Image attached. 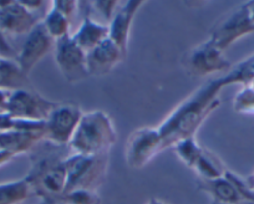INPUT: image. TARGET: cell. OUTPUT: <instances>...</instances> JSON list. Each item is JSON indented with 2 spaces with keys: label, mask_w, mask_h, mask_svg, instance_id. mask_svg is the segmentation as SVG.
I'll use <instances>...</instances> for the list:
<instances>
[{
  "label": "cell",
  "mask_w": 254,
  "mask_h": 204,
  "mask_svg": "<svg viewBox=\"0 0 254 204\" xmlns=\"http://www.w3.org/2000/svg\"><path fill=\"white\" fill-rule=\"evenodd\" d=\"M223 89L221 77L204 82L156 126L163 151L173 148L182 140L194 137L204 121L221 105L219 95Z\"/></svg>",
  "instance_id": "1"
},
{
  "label": "cell",
  "mask_w": 254,
  "mask_h": 204,
  "mask_svg": "<svg viewBox=\"0 0 254 204\" xmlns=\"http://www.w3.org/2000/svg\"><path fill=\"white\" fill-rule=\"evenodd\" d=\"M117 132L112 118L101 110L84 112L69 143L74 154H106L116 143Z\"/></svg>",
  "instance_id": "2"
},
{
  "label": "cell",
  "mask_w": 254,
  "mask_h": 204,
  "mask_svg": "<svg viewBox=\"0 0 254 204\" xmlns=\"http://www.w3.org/2000/svg\"><path fill=\"white\" fill-rule=\"evenodd\" d=\"M66 157L44 153L36 157L30 172L25 179L31 188V193L49 204H58L66 189L67 172L65 167Z\"/></svg>",
  "instance_id": "3"
},
{
  "label": "cell",
  "mask_w": 254,
  "mask_h": 204,
  "mask_svg": "<svg viewBox=\"0 0 254 204\" xmlns=\"http://www.w3.org/2000/svg\"><path fill=\"white\" fill-rule=\"evenodd\" d=\"M67 182L65 192L72 189L96 191L104 182L109 168V153L97 156L70 154L65 158Z\"/></svg>",
  "instance_id": "4"
},
{
  "label": "cell",
  "mask_w": 254,
  "mask_h": 204,
  "mask_svg": "<svg viewBox=\"0 0 254 204\" xmlns=\"http://www.w3.org/2000/svg\"><path fill=\"white\" fill-rule=\"evenodd\" d=\"M84 111L72 103H56L45 121L44 141L56 147L67 146L79 126Z\"/></svg>",
  "instance_id": "5"
},
{
  "label": "cell",
  "mask_w": 254,
  "mask_h": 204,
  "mask_svg": "<svg viewBox=\"0 0 254 204\" xmlns=\"http://www.w3.org/2000/svg\"><path fill=\"white\" fill-rule=\"evenodd\" d=\"M186 71L194 77H208L219 72H229L232 66L224 52L211 40H206L190 49L185 59Z\"/></svg>",
  "instance_id": "6"
},
{
  "label": "cell",
  "mask_w": 254,
  "mask_h": 204,
  "mask_svg": "<svg viewBox=\"0 0 254 204\" xmlns=\"http://www.w3.org/2000/svg\"><path fill=\"white\" fill-rule=\"evenodd\" d=\"M55 106V102L45 99L39 92L30 89H20L11 91L6 112L16 120L45 122Z\"/></svg>",
  "instance_id": "7"
},
{
  "label": "cell",
  "mask_w": 254,
  "mask_h": 204,
  "mask_svg": "<svg viewBox=\"0 0 254 204\" xmlns=\"http://www.w3.org/2000/svg\"><path fill=\"white\" fill-rule=\"evenodd\" d=\"M54 57L61 75L70 84H77L89 77L86 52L72 40L71 35L55 41Z\"/></svg>",
  "instance_id": "8"
},
{
  "label": "cell",
  "mask_w": 254,
  "mask_h": 204,
  "mask_svg": "<svg viewBox=\"0 0 254 204\" xmlns=\"http://www.w3.org/2000/svg\"><path fill=\"white\" fill-rule=\"evenodd\" d=\"M160 137L155 127H141L135 130L125 145V159L133 169L147 166L162 152Z\"/></svg>",
  "instance_id": "9"
},
{
  "label": "cell",
  "mask_w": 254,
  "mask_h": 204,
  "mask_svg": "<svg viewBox=\"0 0 254 204\" xmlns=\"http://www.w3.org/2000/svg\"><path fill=\"white\" fill-rule=\"evenodd\" d=\"M254 33V23L249 16L246 3L218 21L211 31L209 40L222 51L231 48L236 41Z\"/></svg>",
  "instance_id": "10"
},
{
  "label": "cell",
  "mask_w": 254,
  "mask_h": 204,
  "mask_svg": "<svg viewBox=\"0 0 254 204\" xmlns=\"http://www.w3.org/2000/svg\"><path fill=\"white\" fill-rule=\"evenodd\" d=\"M55 40L51 38L40 23L28 34L20 52L16 57V62L23 70L24 74L29 76L34 67L49 54L54 51Z\"/></svg>",
  "instance_id": "11"
},
{
  "label": "cell",
  "mask_w": 254,
  "mask_h": 204,
  "mask_svg": "<svg viewBox=\"0 0 254 204\" xmlns=\"http://www.w3.org/2000/svg\"><path fill=\"white\" fill-rule=\"evenodd\" d=\"M40 21V16L20 1H0V30L5 35L29 34Z\"/></svg>",
  "instance_id": "12"
},
{
  "label": "cell",
  "mask_w": 254,
  "mask_h": 204,
  "mask_svg": "<svg viewBox=\"0 0 254 204\" xmlns=\"http://www.w3.org/2000/svg\"><path fill=\"white\" fill-rule=\"evenodd\" d=\"M143 1L130 0L120 4L114 18L109 24V38L127 55L131 29L136 15L143 6Z\"/></svg>",
  "instance_id": "13"
},
{
  "label": "cell",
  "mask_w": 254,
  "mask_h": 204,
  "mask_svg": "<svg viewBox=\"0 0 254 204\" xmlns=\"http://www.w3.org/2000/svg\"><path fill=\"white\" fill-rule=\"evenodd\" d=\"M125 57L126 54L109 38L86 52L89 76L100 77L109 75L120 62L124 61Z\"/></svg>",
  "instance_id": "14"
},
{
  "label": "cell",
  "mask_w": 254,
  "mask_h": 204,
  "mask_svg": "<svg viewBox=\"0 0 254 204\" xmlns=\"http://www.w3.org/2000/svg\"><path fill=\"white\" fill-rule=\"evenodd\" d=\"M71 38L85 52H89L109 39V25L94 20L91 13H86L77 30L71 34Z\"/></svg>",
  "instance_id": "15"
},
{
  "label": "cell",
  "mask_w": 254,
  "mask_h": 204,
  "mask_svg": "<svg viewBox=\"0 0 254 204\" xmlns=\"http://www.w3.org/2000/svg\"><path fill=\"white\" fill-rule=\"evenodd\" d=\"M198 187L211 197L212 202L222 204H238L244 202L234 184L229 181L226 174L221 178L211 179V181L198 179Z\"/></svg>",
  "instance_id": "16"
},
{
  "label": "cell",
  "mask_w": 254,
  "mask_h": 204,
  "mask_svg": "<svg viewBox=\"0 0 254 204\" xmlns=\"http://www.w3.org/2000/svg\"><path fill=\"white\" fill-rule=\"evenodd\" d=\"M29 76H26L16 60L0 59V89L15 91L28 89Z\"/></svg>",
  "instance_id": "17"
},
{
  "label": "cell",
  "mask_w": 254,
  "mask_h": 204,
  "mask_svg": "<svg viewBox=\"0 0 254 204\" xmlns=\"http://www.w3.org/2000/svg\"><path fill=\"white\" fill-rule=\"evenodd\" d=\"M192 171L198 176V179L211 181V179H217L223 177L226 174L227 168L223 164V162L214 153L203 148L201 156L198 157Z\"/></svg>",
  "instance_id": "18"
},
{
  "label": "cell",
  "mask_w": 254,
  "mask_h": 204,
  "mask_svg": "<svg viewBox=\"0 0 254 204\" xmlns=\"http://www.w3.org/2000/svg\"><path fill=\"white\" fill-rule=\"evenodd\" d=\"M221 82L224 87L229 85H242V87L254 84V54L239 62L224 76H221Z\"/></svg>",
  "instance_id": "19"
},
{
  "label": "cell",
  "mask_w": 254,
  "mask_h": 204,
  "mask_svg": "<svg viewBox=\"0 0 254 204\" xmlns=\"http://www.w3.org/2000/svg\"><path fill=\"white\" fill-rule=\"evenodd\" d=\"M41 24L44 25L45 30L48 31L49 35L55 41L60 40L65 36L71 35V33H70L71 21L51 5L49 6V10L46 11L45 15L41 19Z\"/></svg>",
  "instance_id": "20"
},
{
  "label": "cell",
  "mask_w": 254,
  "mask_h": 204,
  "mask_svg": "<svg viewBox=\"0 0 254 204\" xmlns=\"http://www.w3.org/2000/svg\"><path fill=\"white\" fill-rule=\"evenodd\" d=\"M31 194V188L25 178L0 183V204H20Z\"/></svg>",
  "instance_id": "21"
},
{
  "label": "cell",
  "mask_w": 254,
  "mask_h": 204,
  "mask_svg": "<svg viewBox=\"0 0 254 204\" xmlns=\"http://www.w3.org/2000/svg\"><path fill=\"white\" fill-rule=\"evenodd\" d=\"M173 150H175L176 156L178 157V159H180L186 167L192 169L194 164H196L198 157L201 156L203 147L199 146V143L197 142L196 138L190 137L178 142L177 145L173 147Z\"/></svg>",
  "instance_id": "22"
},
{
  "label": "cell",
  "mask_w": 254,
  "mask_h": 204,
  "mask_svg": "<svg viewBox=\"0 0 254 204\" xmlns=\"http://www.w3.org/2000/svg\"><path fill=\"white\" fill-rule=\"evenodd\" d=\"M58 204H101V198L96 191L91 189H72L65 192Z\"/></svg>",
  "instance_id": "23"
},
{
  "label": "cell",
  "mask_w": 254,
  "mask_h": 204,
  "mask_svg": "<svg viewBox=\"0 0 254 204\" xmlns=\"http://www.w3.org/2000/svg\"><path fill=\"white\" fill-rule=\"evenodd\" d=\"M233 108L237 113L254 115V85L242 87L241 91L234 96Z\"/></svg>",
  "instance_id": "24"
},
{
  "label": "cell",
  "mask_w": 254,
  "mask_h": 204,
  "mask_svg": "<svg viewBox=\"0 0 254 204\" xmlns=\"http://www.w3.org/2000/svg\"><path fill=\"white\" fill-rule=\"evenodd\" d=\"M119 5V1H114V0H111V1H104L102 0V1H92V3H90L92 10L97 11L101 15V18L105 21H107V25H109L110 21L114 18Z\"/></svg>",
  "instance_id": "25"
},
{
  "label": "cell",
  "mask_w": 254,
  "mask_h": 204,
  "mask_svg": "<svg viewBox=\"0 0 254 204\" xmlns=\"http://www.w3.org/2000/svg\"><path fill=\"white\" fill-rule=\"evenodd\" d=\"M50 5L60 11L63 15L66 16L70 21H72L75 14L79 11V3L74 1V0H69V1H66V0H54L50 3Z\"/></svg>",
  "instance_id": "26"
},
{
  "label": "cell",
  "mask_w": 254,
  "mask_h": 204,
  "mask_svg": "<svg viewBox=\"0 0 254 204\" xmlns=\"http://www.w3.org/2000/svg\"><path fill=\"white\" fill-rule=\"evenodd\" d=\"M16 57H18V54L8 41L5 34L0 30V59L16 60Z\"/></svg>",
  "instance_id": "27"
},
{
  "label": "cell",
  "mask_w": 254,
  "mask_h": 204,
  "mask_svg": "<svg viewBox=\"0 0 254 204\" xmlns=\"http://www.w3.org/2000/svg\"><path fill=\"white\" fill-rule=\"evenodd\" d=\"M16 118L9 115L8 112H0V132H8L15 130Z\"/></svg>",
  "instance_id": "28"
},
{
  "label": "cell",
  "mask_w": 254,
  "mask_h": 204,
  "mask_svg": "<svg viewBox=\"0 0 254 204\" xmlns=\"http://www.w3.org/2000/svg\"><path fill=\"white\" fill-rule=\"evenodd\" d=\"M20 3L23 4L26 9H29V10L33 11V13L35 14H38V11H40L41 9L45 6V3H44V1H36V0H30V1H24V0H21Z\"/></svg>",
  "instance_id": "29"
},
{
  "label": "cell",
  "mask_w": 254,
  "mask_h": 204,
  "mask_svg": "<svg viewBox=\"0 0 254 204\" xmlns=\"http://www.w3.org/2000/svg\"><path fill=\"white\" fill-rule=\"evenodd\" d=\"M10 94L11 91L0 89V112H6V106H8Z\"/></svg>",
  "instance_id": "30"
},
{
  "label": "cell",
  "mask_w": 254,
  "mask_h": 204,
  "mask_svg": "<svg viewBox=\"0 0 254 204\" xmlns=\"http://www.w3.org/2000/svg\"><path fill=\"white\" fill-rule=\"evenodd\" d=\"M16 157V154H14L13 152L6 150H0V167H3L4 164L9 163L10 161H13Z\"/></svg>",
  "instance_id": "31"
},
{
  "label": "cell",
  "mask_w": 254,
  "mask_h": 204,
  "mask_svg": "<svg viewBox=\"0 0 254 204\" xmlns=\"http://www.w3.org/2000/svg\"><path fill=\"white\" fill-rule=\"evenodd\" d=\"M246 5L247 9H248L249 16H251L252 21L254 23V1H248V3H246Z\"/></svg>",
  "instance_id": "32"
},
{
  "label": "cell",
  "mask_w": 254,
  "mask_h": 204,
  "mask_svg": "<svg viewBox=\"0 0 254 204\" xmlns=\"http://www.w3.org/2000/svg\"><path fill=\"white\" fill-rule=\"evenodd\" d=\"M246 181H247V183H248V186L251 187V189H252V191L254 192V172H253V173L251 174V176H248V177H247V178H246Z\"/></svg>",
  "instance_id": "33"
},
{
  "label": "cell",
  "mask_w": 254,
  "mask_h": 204,
  "mask_svg": "<svg viewBox=\"0 0 254 204\" xmlns=\"http://www.w3.org/2000/svg\"><path fill=\"white\" fill-rule=\"evenodd\" d=\"M147 204H167V203H165V202H162V201H161V199L152 198V199H150V201H148Z\"/></svg>",
  "instance_id": "34"
},
{
  "label": "cell",
  "mask_w": 254,
  "mask_h": 204,
  "mask_svg": "<svg viewBox=\"0 0 254 204\" xmlns=\"http://www.w3.org/2000/svg\"><path fill=\"white\" fill-rule=\"evenodd\" d=\"M212 204H222V203H217V202H212ZM238 204H254V202H247V201H244V202H241V203H238Z\"/></svg>",
  "instance_id": "35"
}]
</instances>
